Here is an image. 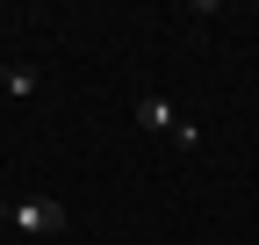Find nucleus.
Here are the masks:
<instances>
[{
    "instance_id": "obj_1",
    "label": "nucleus",
    "mask_w": 259,
    "mask_h": 245,
    "mask_svg": "<svg viewBox=\"0 0 259 245\" xmlns=\"http://www.w3.org/2000/svg\"><path fill=\"white\" fill-rule=\"evenodd\" d=\"M137 123H144V130H158V137H173L180 151H202V130H194V115H180L166 94H158V87H144V94H137Z\"/></svg>"
},
{
    "instance_id": "obj_2",
    "label": "nucleus",
    "mask_w": 259,
    "mask_h": 245,
    "mask_svg": "<svg viewBox=\"0 0 259 245\" xmlns=\"http://www.w3.org/2000/svg\"><path fill=\"white\" fill-rule=\"evenodd\" d=\"M0 224H15V231H29V238H58L65 224H72V209L51 202V195H29V202H0Z\"/></svg>"
},
{
    "instance_id": "obj_3",
    "label": "nucleus",
    "mask_w": 259,
    "mask_h": 245,
    "mask_svg": "<svg viewBox=\"0 0 259 245\" xmlns=\"http://www.w3.org/2000/svg\"><path fill=\"white\" fill-rule=\"evenodd\" d=\"M36 87H44L36 65H8V58H0V94H15V101H22V94H36Z\"/></svg>"
}]
</instances>
